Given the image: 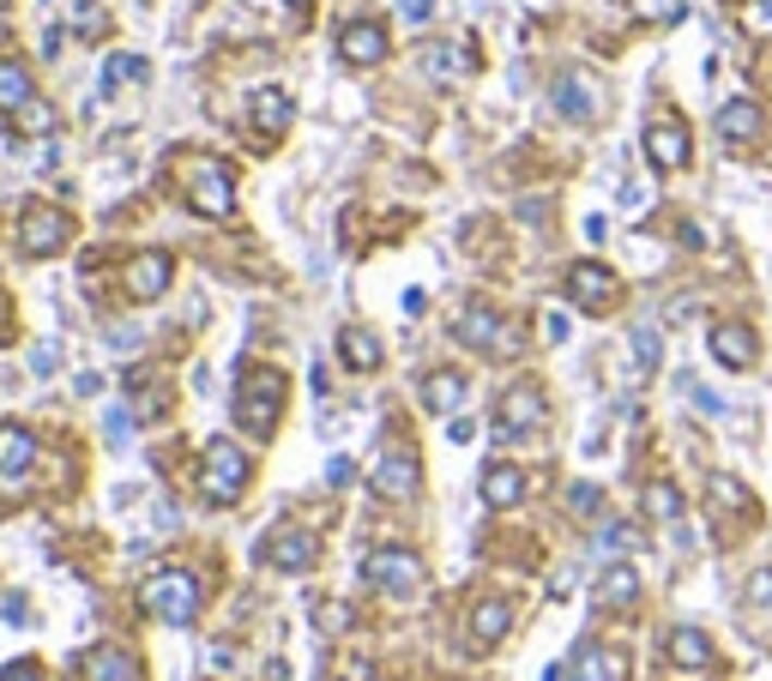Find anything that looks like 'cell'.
I'll use <instances>...</instances> for the list:
<instances>
[{
  "mask_svg": "<svg viewBox=\"0 0 772 681\" xmlns=\"http://www.w3.org/2000/svg\"><path fill=\"white\" fill-rule=\"evenodd\" d=\"M507 628H513V603H507V597H483V603L471 609V640H477V645H495Z\"/></svg>",
  "mask_w": 772,
  "mask_h": 681,
  "instance_id": "603a6c76",
  "label": "cell"
},
{
  "mask_svg": "<svg viewBox=\"0 0 772 681\" xmlns=\"http://www.w3.org/2000/svg\"><path fill=\"white\" fill-rule=\"evenodd\" d=\"M748 597H755L760 609H772V567H767V573H755V579H748Z\"/></svg>",
  "mask_w": 772,
  "mask_h": 681,
  "instance_id": "7bdbcfd3",
  "label": "cell"
},
{
  "mask_svg": "<svg viewBox=\"0 0 772 681\" xmlns=\"http://www.w3.org/2000/svg\"><path fill=\"white\" fill-rule=\"evenodd\" d=\"M315 621H320L327 633H332V628L344 633V628H351V609H344V603H320V609H315Z\"/></svg>",
  "mask_w": 772,
  "mask_h": 681,
  "instance_id": "60d3db41",
  "label": "cell"
},
{
  "mask_svg": "<svg viewBox=\"0 0 772 681\" xmlns=\"http://www.w3.org/2000/svg\"><path fill=\"white\" fill-rule=\"evenodd\" d=\"M363 579L375 591H417L422 585V555L399 549V543H380L363 555Z\"/></svg>",
  "mask_w": 772,
  "mask_h": 681,
  "instance_id": "8992f818",
  "label": "cell"
},
{
  "mask_svg": "<svg viewBox=\"0 0 772 681\" xmlns=\"http://www.w3.org/2000/svg\"><path fill=\"white\" fill-rule=\"evenodd\" d=\"M646 512H652V519H664V524H676V519H682L676 483H652V488H646Z\"/></svg>",
  "mask_w": 772,
  "mask_h": 681,
  "instance_id": "f1b7e54d",
  "label": "cell"
},
{
  "mask_svg": "<svg viewBox=\"0 0 772 681\" xmlns=\"http://www.w3.org/2000/svg\"><path fill=\"white\" fill-rule=\"evenodd\" d=\"M290 7H296V13H308V0H290Z\"/></svg>",
  "mask_w": 772,
  "mask_h": 681,
  "instance_id": "f907efd6",
  "label": "cell"
},
{
  "mask_svg": "<svg viewBox=\"0 0 772 681\" xmlns=\"http://www.w3.org/2000/svg\"><path fill=\"white\" fill-rule=\"evenodd\" d=\"M248 121L260 127V139H278V133L290 127V97L278 91V85H260V91L248 97Z\"/></svg>",
  "mask_w": 772,
  "mask_h": 681,
  "instance_id": "d6986e66",
  "label": "cell"
},
{
  "mask_svg": "<svg viewBox=\"0 0 772 681\" xmlns=\"http://www.w3.org/2000/svg\"><path fill=\"white\" fill-rule=\"evenodd\" d=\"M0 681H42V669L30 664V657H19V664H7V669H0Z\"/></svg>",
  "mask_w": 772,
  "mask_h": 681,
  "instance_id": "b9f144b4",
  "label": "cell"
},
{
  "mask_svg": "<svg viewBox=\"0 0 772 681\" xmlns=\"http://www.w3.org/2000/svg\"><path fill=\"white\" fill-rule=\"evenodd\" d=\"M664 657L676 669H707L712 664V640L700 628H676V633H670V645H664Z\"/></svg>",
  "mask_w": 772,
  "mask_h": 681,
  "instance_id": "7402d4cb",
  "label": "cell"
},
{
  "mask_svg": "<svg viewBox=\"0 0 772 681\" xmlns=\"http://www.w3.org/2000/svg\"><path fill=\"white\" fill-rule=\"evenodd\" d=\"M598 549H603V555H622V549H634V524H622V519H615V524H603V531H598Z\"/></svg>",
  "mask_w": 772,
  "mask_h": 681,
  "instance_id": "e575fe53",
  "label": "cell"
},
{
  "mask_svg": "<svg viewBox=\"0 0 772 681\" xmlns=\"http://www.w3.org/2000/svg\"><path fill=\"white\" fill-rule=\"evenodd\" d=\"M453 338L465 344V350H489V356H513V350H519V332H513L507 320L495 314V308H483V301H471V308H458V320H453Z\"/></svg>",
  "mask_w": 772,
  "mask_h": 681,
  "instance_id": "5b68a950",
  "label": "cell"
},
{
  "mask_svg": "<svg viewBox=\"0 0 772 681\" xmlns=\"http://www.w3.org/2000/svg\"><path fill=\"white\" fill-rule=\"evenodd\" d=\"M465 66H471L465 49H429V73H441V79H453V73H465Z\"/></svg>",
  "mask_w": 772,
  "mask_h": 681,
  "instance_id": "836d02e7",
  "label": "cell"
},
{
  "mask_svg": "<svg viewBox=\"0 0 772 681\" xmlns=\"http://www.w3.org/2000/svg\"><path fill=\"white\" fill-rule=\"evenodd\" d=\"M37 465V434L19 422H0V483H25Z\"/></svg>",
  "mask_w": 772,
  "mask_h": 681,
  "instance_id": "5bb4252c",
  "label": "cell"
},
{
  "mask_svg": "<svg viewBox=\"0 0 772 681\" xmlns=\"http://www.w3.org/2000/svg\"><path fill=\"white\" fill-rule=\"evenodd\" d=\"M598 507H603V495L591 483H574L567 488V512H574V519H598Z\"/></svg>",
  "mask_w": 772,
  "mask_h": 681,
  "instance_id": "d6a6232c",
  "label": "cell"
},
{
  "mask_svg": "<svg viewBox=\"0 0 772 681\" xmlns=\"http://www.w3.org/2000/svg\"><path fill=\"white\" fill-rule=\"evenodd\" d=\"M133 79H145V61H139V54H109L103 91H121V85H133Z\"/></svg>",
  "mask_w": 772,
  "mask_h": 681,
  "instance_id": "f546056e",
  "label": "cell"
},
{
  "mask_svg": "<svg viewBox=\"0 0 772 681\" xmlns=\"http://www.w3.org/2000/svg\"><path fill=\"white\" fill-rule=\"evenodd\" d=\"M682 393H688V398H694V405L707 410V417H731V405H724V398H719V393H707V386H700V393H694V381H688V374H682Z\"/></svg>",
  "mask_w": 772,
  "mask_h": 681,
  "instance_id": "74e56055",
  "label": "cell"
},
{
  "mask_svg": "<svg viewBox=\"0 0 772 681\" xmlns=\"http://www.w3.org/2000/svg\"><path fill=\"white\" fill-rule=\"evenodd\" d=\"M260 561L278 567V573H315L320 561V543L302 531V524H278V531H266L260 543Z\"/></svg>",
  "mask_w": 772,
  "mask_h": 681,
  "instance_id": "ba28073f",
  "label": "cell"
},
{
  "mask_svg": "<svg viewBox=\"0 0 772 681\" xmlns=\"http://www.w3.org/2000/svg\"><path fill=\"white\" fill-rule=\"evenodd\" d=\"M66 242H73V218H66L61 206H42V199L25 206V218H19V248L42 260V253H61Z\"/></svg>",
  "mask_w": 772,
  "mask_h": 681,
  "instance_id": "52a82bcc",
  "label": "cell"
},
{
  "mask_svg": "<svg viewBox=\"0 0 772 681\" xmlns=\"http://www.w3.org/2000/svg\"><path fill=\"white\" fill-rule=\"evenodd\" d=\"M543 332H550V338H555V344H562V338H567V332H574V320H567V314H550V320H543Z\"/></svg>",
  "mask_w": 772,
  "mask_h": 681,
  "instance_id": "f6af8a7d",
  "label": "cell"
},
{
  "mask_svg": "<svg viewBox=\"0 0 772 681\" xmlns=\"http://www.w3.org/2000/svg\"><path fill=\"white\" fill-rule=\"evenodd\" d=\"M170 277H175V265H170V253H133L127 260V272H121V284H127V296L133 301H158L163 289H170Z\"/></svg>",
  "mask_w": 772,
  "mask_h": 681,
  "instance_id": "8fae6325",
  "label": "cell"
},
{
  "mask_svg": "<svg viewBox=\"0 0 772 681\" xmlns=\"http://www.w3.org/2000/svg\"><path fill=\"white\" fill-rule=\"evenodd\" d=\"M284 393H290V381L278 374V368H242V381H236V422H242V434H248V441H266V434L278 429Z\"/></svg>",
  "mask_w": 772,
  "mask_h": 681,
  "instance_id": "6da1fadb",
  "label": "cell"
},
{
  "mask_svg": "<svg viewBox=\"0 0 772 681\" xmlns=\"http://www.w3.org/2000/svg\"><path fill=\"white\" fill-rule=\"evenodd\" d=\"M327 476L344 488V483H351V459H332V465H327Z\"/></svg>",
  "mask_w": 772,
  "mask_h": 681,
  "instance_id": "c3c4849f",
  "label": "cell"
},
{
  "mask_svg": "<svg viewBox=\"0 0 772 681\" xmlns=\"http://www.w3.org/2000/svg\"><path fill=\"white\" fill-rule=\"evenodd\" d=\"M399 13H405V18H410V25H422V18H429V13H434V0H399Z\"/></svg>",
  "mask_w": 772,
  "mask_h": 681,
  "instance_id": "ee69618b",
  "label": "cell"
},
{
  "mask_svg": "<svg viewBox=\"0 0 772 681\" xmlns=\"http://www.w3.org/2000/svg\"><path fill=\"white\" fill-rule=\"evenodd\" d=\"M574 681H628V657L610 652V645H579Z\"/></svg>",
  "mask_w": 772,
  "mask_h": 681,
  "instance_id": "ffe728a7",
  "label": "cell"
},
{
  "mask_svg": "<svg viewBox=\"0 0 772 681\" xmlns=\"http://www.w3.org/2000/svg\"><path fill=\"white\" fill-rule=\"evenodd\" d=\"M719 133H724V145H748V139L760 133V109L748 103V97L724 103V109H719Z\"/></svg>",
  "mask_w": 772,
  "mask_h": 681,
  "instance_id": "d4e9b609",
  "label": "cell"
},
{
  "mask_svg": "<svg viewBox=\"0 0 772 681\" xmlns=\"http://www.w3.org/2000/svg\"><path fill=\"white\" fill-rule=\"evenodd\" d=\"M634 13H640V18H658V25H676V18H682V0H634Z\"/></svg>",
  "mask_w": 772,
  "mask_h": 681,
  "instance_id": "8d00e7d4",
  "label": "cell"
},
{
  "mask_svg": "<svg viewBox=\"0 0 772 681\" xmlns=\"http://www.w3.org/2000/svg\"><path fill=\"white\" fill-rule=\"evenodd\" d=\"M712 356H719L724 368H755V332L743 326V320H724V326H712Z\"/></svg>",
  "mask_w": 772,
  "mask_h": 681,
  "instance_id": "2e32d148",
  "label": "cell"
},
{
  "mask_svg": "<svg viewBox=\"0 0 772 681\" xmlns=\"http://www.w3.org/2000/svg\"><path fill=\"white\" fill-rule=\"evenodd\" d=\"M567 296H574L586 314H603V308L615 301V277L603 272L598 260H579L574 272H567Z\"/></svg>",
  "mask_w": 772,
  "mask_h": 681,
  "instance_id": "4fadbf2b",
  "label": "cell"
},
{
  "mask_svg": "<svg viewBox=\"0 0 772 681\" xmlns=\"http://www.w3.org/2000/svg\"><path fill=\"white\" fill-rule=\"evenodd\" d=\"M339 61H351V66L387 61V25H375V18H351V25L339 30Z\"/></svg>",
  "mask_w": 772,
  "mask_h": 681,
  "instance_id": "7c38bea8",
  "label": "cell"
},
{
  "mask_svg": "<svg viewBox=\"0 0 772 681\" xmlns=\"http://www.w3.org/2000/svg\"><path fill=\"white\" fill-rule=\"evenodd\" d=\"M242 483H248L242 446L236 441H206V453H199V495H206L211 507H230V500L242 495Z\"/></svg>",
  "mask_w": 772,
  "mask_h": 681,
  "instance_id": "3957f363",
  "label": "cell"
},
{
  "mask_svg": "<svg viewBox=\"0 0 772 681\" xmlns=\"http://www.w3.org/2000/svg\"><path fill=\"white\" fill-rule=\"evenodd\" d=\"M446 434H453V441H471L477 422H471V417H453V429H446Z\"/></svg>",
  "mask_w": 772,
  "mask_h": 681,
  "instance_id": "7dc6e473",
  "label": "cell"
},
{
  "mask_svg": "<svg viewBox=\"0 0 772 681\" xmlns=\"http://www.w3.org/2000/svg\"><path fill=\"white\" fill-rule=\"evenodd\" d=\"M543 681H567V669H550V676H543Z\"/></svg>",
  "mask_w": 772,
  "mask_h": 681,
  "instance_id": "681fc988",
  "label": "cell"
},
{
  "mask_svg": "<svg viewBox=\"0 0 772 681\" xmlns=\"http://www.w3.org/2000/svg\"><path fill=\"white\" fill-rule=\"evenodd\" d=\"M73 25H79V37H103V30H109V13L97 7V0H79V18H73Z\"/></svg>",
  "mask_w": 772,
  "mask_h": 681,
  "instance_id": "d590c367",
  "label": "cell"
},
{
  "mask_svg": "<svg viewBox=\"0 0 772 681\" xmlns=\"http://www.w3.org/2000/svg\"><path fill=\"white\" fill-rule=\"evenodd\" d=\"M688 127L682 121H652L646 127V158L658 163V170H688Z\"/></svg>",
  "mask_w": 772,
  "mask_h": 681,
  "instance_id": "9a60e30c",
  "label": "cell"
},
{
  "mask_svg": "<svg viewBox=\"0 0 772 681\" xmlns=\"http://www.w3.org/2000/svg\"><path fill=\"white\" fill-rule=\"evenodd\" d=\"M465 374H453V368H441V374H429L422 381V410H434V417H453L458 405H465Z\"/></svg>",
  "mask_w": 772,
  "mask_h": 681,
  "instance_id": "44dd1931",
  "label": "cell"
},
{
  "mask_svg": "<svg viewBox=\"0 0 772 681\" xmlns=\"http://www.w3.org/2000/svg\"><path fill=\"white\" fill-rule=\"evenodd\" d=\"M139 603H145L158 621H170V628H187V621L199 616V579L182 573V567H163V573L145 579Z\"/></svg>",
  "mask_w": 772,
  "mask_h": 681,
  "instance_id": "7a4b0ae2",
  "label": "cell"
},
{
  "mask_svg": "<svg viewBox=\"0 0 772 681\" xmlns=\"http://www.w3.org/2000/svg\"><path fill=\"white\" fill-rule=\"evenodd\" d=\"M339 350H344V368H356V374H375V368H380V338L368 326H344Z\"/></svg>",
  "mask_w": 772,
  "mask_h": 681,
  "instance_id": "cb8c5ba5",
  "label": "cell"
},
{
  "mask_svg": "<svg viewBox=\"0 0 772 681\" xmlns=\"http://www.w3.org/2000/svg\"><path fill=\"white\" fill-rule=\"evenodd\" d=\"M634 597H640V573H634V567H603L598 603H610V609H634Z\"/></svg>",
  "mask_w": 772,
  "mask_h": 681,
  "instance_id": "4316f807",
  "label": "cell"
},
{
  "mask_svg": "<svg viewBox=\"0 0 772 681\" xmlns=\"http://www.w3.org/2000/svg\"><path fill=\"white\" fill-rule=\"evenodd\" d=\"M37 97V85H30V73L19 61H0V115H19V109Z\"/></svg>",
  "mask_w": 772,
  "mask_h": 681,
  "instance_id": "83f0119b",
  "label": "cell"
},
{
  "mask_svg": "<svg viewBox=\"0 0 772 681\" xmlns=\"http://www.w3.org/2000/svg\"><path fill=\"white\" fill-rule=\"evenodd\" d=\"M658 356H664V338H658V326L640 320V326H634V368L646 374V368H658Z\"/></svg>",
  "mask_w": 772,
  "mask_h": 681,
  "instance_id": "4dcf8cb0",
  "label": "cell"
},
{
  "mask_svg": "<svg viewBox=\"0 0 772 681\" xmlns=\"http://www.w3.org/2000/svg\"><path fill=\"white\" fill-rule=\"evenodd\" d=\"M187 206H194L199 218H211V223L230 218V211H236L230 163H218V158H194V163H187Z\"/></svg>",
  "mask_w": 772,
  "mask_h": 681,
  "instance_id": "277c9868",
  "label": "cell"
},
{
  "mask_svg": "<svg viewBox=\"0 0 772 681\" xmlns=\"http://www.w3.org/2000/svg\"><path fill=\"white\" fill-rule=\"evenodd\" d=\"M550 97H555V109H562L567 121H591V115H598V85H591L586 73H562Z\"/></svg>",
  "mask_w": 772,
  "mask_h": 681,
  "instance_id": "e0dca14e",
  "label": "cell"
},
{
  "mask_svg": "<svg viewBox=\"0 0 772 681\" xmlns=\"http://www.w3.org/2000/svg\"><path fill=\"white\" fill-rule=\"evenodd\" d=\"M30 368H37V374H54V368H61V350H37V356H30Z\"/></svg>",
  "mask_w": 772,
  "mask_h": 681,
  "instance_id": "bcb514c9",
  "label": "cell"
},
{
  "mask_svg": "<svg viewBox=\"0 0 772 681\" xmlns=\"http://www.w3.org/2000/svg\"><path fill=\"white\" fill-rule=\"evenodd\" d=\"M19 127H25V133H49V127H54V115L37 103V97H30V103L19 109Z\"/></svg>",
  "mask_w": 772,
  "mask_h": 681,
  "instance_id": "ab89813d",
  "label": "cell"
},
{
  "mask_svg": "<svg viewBox=\"0 0 772 681\" xmlns=\"http://www.w3.org/2000/svg\"><path fill=\"white\" fill-rule=\"evenodd\" d=\"M519 495H525V471H519V465H489V471H483V500H489V507H513Z\"/></svg>",
  "mask_w": 772,
  "mask_h": 681,
  "instance_id": "484cf974",
  "label": "cell"
},
{
  "mask_svg": "<svg viewBox=\"0 0 772 681\" xmlns=\"http://www.w3.org/2000/svg\"><path fill=\"white\" fill-rule=\"evenodd\" d=\"M712 507H719V512H743L748 507V488L736 483V476H712Z\"/></svg>",
  "mask_w": 772,
  "mask_h": 681,
  "instance_id": "1f68e13d",
  "label": "cell"
},
{
  "mask_svg": "<svg viewBox=\"0 0 772 681\" xmlns=\"http://www.w3.org/2000/svg\"><path fill=\"white\" fill-rule=\"evenodd\" d=\"M139 657L121 652V645H97V652H85V681H139Z\"/></svg>",
  "mask_w": 772,
  "mask_h": 681,
  "instance_id": "ac0fdd59",
  "label": "cell"
},
{
  "mask_svg": "<svg viewBox=\"0 0 772 681\" xmlns=\"http://www.w3.org/2000/svg\"><path fill=\"white\" fill-rule=\"evenodd\" d=\"M743 25L755 30V37H772V0H748V13H743Z\"/></svg>",
  "mask_w": 772,
  "mask_h": 681,
  "instance_id": "f35d334b",
  "label": "cell"
},
{
  "mask_svg": "<svg viewBox=\"0 0 772 681\" xmlns=\"http://www.w3.org/2000/svg\"><path fill=\"white\" fill-rule=\"evenodd\" d=\"M422 488V465L410 446H387L375 465V495H393V500H410Z\"/></svg>",
  "mask_w": 772,
  "mask_h": 681,
  "instance_id": "9c48e42d",
  "label": "cell"
},
{
  "mask_svg": "<svg viewBox=\"0 0 772 681\" xmlns=\"http://www.w3.org/2000/svg\"><path fill=\"white\" fill-rule=\"evenodd\" d=\"M531 429H543V393H537V386H513L495 410V434L501 441H519V434H531Z\"/></svg>",
  "mask_w": 772,
  "mask_h": 681,
  "instance_id": "30bf717a",
  "label": "cell"
}]
</instances>
